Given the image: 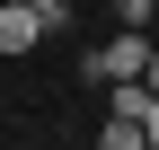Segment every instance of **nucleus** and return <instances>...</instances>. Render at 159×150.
Listing matches in <instances>:
<instances>
[{
	"label": "nucleus",
	"mask_w": 159,
	"mask_h": 150,
	"mask_svg": "<svg viewBox=\"0 0 159 150\" xmlns=\"http://www.w3.org/2000/svg\"><path fill=\"white\" fill-rule=\"evenodd\" d=\"M142 62H150V44H142V27H124L115 44H97V53H80V80H142Z\"/></svg>",
	"instance_id": "nucleus-1"
},
{
	"label": "nucleus",
	"mask_w": 159,
	"mask_h": 150,
	"mask_svg": "<svg viewBox=\"0 0 159 150\" xmlns=\"http://www.w3.org/2000/svg\"><path fill=\"white\" fill-rule=\"evenodd\" d=\"M35 44H44V18L27 0H0V53H35Z\"/></svg>",
	"instance_id": "nucleus-2"
},
{
	"label": "nucleus",
	"mask_w": 159,
	"mask_h": 150,
	"mask_svg": "<svg viewBox=\"0 0 159 150\" xmlns=\"http://www.w3.org/2000/svg\"><path fill=\"white\" fill-rule=\"evenodd\" d=\"M106 115H133V124H142L150 115V88L142 80H106Z\"/></svg>",
	"instance_id": "nucleus-3"
},
{
	"label": "nucleus",
	"mask_w": 159,
	"mask_h": 150,
	"mask_svg": "<svg viewBox=\"0 0 159 150\" xmlns=\"http://www.w3.org/2000/svg\"><path fill=\"white\" fill-rule=\"evenodd\" d=\"M97 141H106V150H142L150 133H142V124H133V115H106V124H97Z\"/></svg>",
	"instance_id": "nucleus-4"
},
{
	"label": "nucleus",
	"mask_w": 159,
	"mask_h": 150,
	"mask_svg": "<svg viewBox=\"0 0 159 150\" xmlns=\"http://www.w3.org/2000/svg\"><path fill=\"white\" fill-rule=\"evenodd\" d=\"M27 9L44 18V35H53V27H71V0H27Z\"/></svg>",
	"instance_id": "nucleus-5"
},
{
	"label": "nucleus",
	"mask_w": 159,
	"mask_h": 150,
	"mask_svg": "<svg viewBox=\"0 0 159 150\" xmlns=\"http://www.w3.org/2000/svg\"><path fill=\"white\" fill-rule=\"evenodd\" d=\"M150 9H159V0H115V18H124V27H150Z\"/></svg>",
	"instance_id": "nucleus-6"
},
{
	"label": "nucleus",
	"mask_w": 159,
	"mask_h": 150,
	"mask_svg": "<svg viewBox=\"0 0 159 150\" xmlns=\"http://www.w3.org/2000/svg\"><path fill=\"white\" fill-rule=\"evenodd\" d=\"M142 133H150V150H159V88H150V115H142Z\"/></svg>",
	"instance_id": "nucleus-7"
},
{
	"label": "nucleus",
	"mask_w": 159,
	"mask_h": 150,
	"mask_svg": "<svg viewBox=\"0 0 159 150\" xmlns=\"http://www.w3.org/2000/svg\"><path fill=\"white\" fill-rule=\"evenodd\" d=\"M142 88H159V44H150V62H142Z\"/></svg>",
	"instance_id": "nucleus-8"
}]
</instances>
